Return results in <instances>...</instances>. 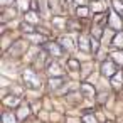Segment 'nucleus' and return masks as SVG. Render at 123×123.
Listing matches in <instances>:
<instances>
[{"instance_id": "nucleus-4", "label": "nucleus", "mask_w": 123, "mask_h": 123, "mask_svg": "<svg viewBox=\"0 0 123 123\" xmlns=\"http://www.w3.org/2000/svg\"><path fill=\"white\" fill-rule=\"evenodd\" d=\"M47 73H49L51 76H61V74H62L61 66H59L57 62H51V64L47 66Z\"/></svg>"}, {"instance_id": "nucleus-5", "label": "nucleus", "mask_w": 123, "mask_h": 123, "mask_svg": "<svg viewBox=\"0 0 123 123\" xmlns=\"http://www.w3.org/2000/svg\"><path fill=\"white\" fill-rule=\"evenodd\" d=\"M61 46H62L64 49H68V51H73V49H74L73 37H71V36H64V37H61Z\"/></svg>"}, {"instance_id": "nucleus-12", "label": "nucleus", "mask_w": 123, "mask_h": 123, "mask_svg": "<svg viewBox=\"0 0 123 123\" xmlns=\"http://www.w3.org/2000/svg\"><path fill=\"white\" fill-rule=\"evenodd\" d=\"M49 7H51V10H52V12H54L56 15L62 12V9H61V7L57 5V0H49Z\"/></svg>"}, {"instance_id": "nucleus-15", "label": "nucleus", "mask_w": 123, "mask_h": 123, "mask_svg": "<svg viewBox=\"0 0 123 123\" xmlns=\"http://www.w3.org/2000/svg\"><path fill=\"white\" fill-rule=\"evenodd\" d=\"M4 123H15V116L12 113H4Z\"/></svg>"}, {"instance_id": "nucleus-13", "label": "nucleus", "mask_w": 123, "mask_h": 123, "mask_svg": "<svg viewBox=\"0 0 123 123\" xmlns=\"http://www.w3.org/2000/svg\"><path fill=\"white\" fill-rule=\"evenodd\" d=\"M113 9L118 12L120 17H123V4L120 2V0H113Z\"/></svg>"}, {"instance_id": "nucleus-9", "label": "nucleus", "mask_w": 123, "mask_h": 123, "mask_svg": "<svg viewBox=\"0 0 123 123\" xmlns=\"http://www.w3.org/2000/svg\"><path fill=\"white\" fill-rule=\"evenodd\" d=\"M111 83H113V88H115V89H120V88H121V84H123V76L116 73Z\"/></svg>"}, {"instance_id": "nucleus-6", "label": "nucleus", "mask_w": 123, "mask_h": 123, "mask_svg": "<svg viewBox=\"0 0 123 123\" xmlns=\"http://www.w3.org/2000/svg\"><path fill=\"white\" fill-rule=\"evenodd\" d=\"M110 25H111L113 29H121V17H118L116 14H113V15L110 17Z\"/></svg>"}, {"instance_id": "nucleus-1", "label": "nucleus", "mask_w": 123, "mask_h": 123, "mask_svg": "<svg viewBox=\"0 0 123 123\" xmlns=\"http://www.w3.org/2000/svg\"><path fill=\"white\" fill-rule=\"evenodd\" d=\"M24 81H25V84L29 86V88H39L41 86V83H39V78H37V74L34 73V71H24Z\"/></svg>"}, {"instance_id": "nucleus-14", "label": "nucleus", "mask_w": 123, "mask_h": 123, "mask_svg": "<svg viewBox=\"0 0 123 123\" xmlns=\"http://www.w3.org/2000/svg\"><path fill=\"white\" fill-rule=\"evenodd\" d=\"M19 101H20L19 98H5V99H4V103H5L7 106H15V105H19Z\"/></svg>"}, {"instance_id": "nucleus-10", "label": "nucleus", "mask_w": 123, "mask_h": 123, "mask_svg": "<svg viewBox=\"0 0 123 123\" xmlns=\"http://www.w3.org/2000/svg\"><path fill=\"white\" fill-rule=\"evenodd\" d=\"M49 83H51V89H59V88L64 84V79H61V78H56V79H54V78H52Z\"/></svg>"}, {"instance_id": "nucleus-27", "label": "nucleus", "mask_w": 123, "mask_h": 123, "mask_svg": "<svg viewBox=\"0 0 123 123\" xmlns=\"http://www.w3.org/2000/svg\"><path fill=\"white\" fill-rule=\"evenodd\" d=\"M74 2H76L78 5H83V4H84V0H74Z\"/></svg>"}, {"instance_id": "nucleus-24", "label": "nucleus", "mask_w": 123, "mask_h": 123, "mask_svg": "<svg viewBox=\"0 0 123 123\" xmlns=\"http://www.w3.org/2000/svg\"><path fill=\"white\" fill-rule=\"evenodd\" d=\"M25 113H29V108H27V106H22V108H20V115H19V116H20V118H24V116H25Z\"/></svg>"}, {"instance_id": "nucleus-23", "label": "nucleus", "mask_w": 123, "mask_h": 123, "mask_svg": "<svg viewBox=\"0 0 123 123\" xmlns=\"http://www.w3.org/2000/svg\"><path fill=\"white\" fill-rule=\"evenodd\" d=\"M98 47H99L98 41H96V39H91V49H93V51L96 52V51H98Z\"/></svg>"}, {"instance_id": "nucleus-3", "label": "nucleus", "mask_w": 123, "mask_h": 123, "mask_svg": "<svg viewBox=\"0 0 123 123\" xmlns=\"http://www.w3.org/2000/svg\"><path fill=\"white\" fill-rule=\"evenodd\" d=\"M61 47H62L61 44H47V51H49L52 56H56V57L62 56V49H61Z\"/></svg>"}, {"instance_id": "nucleus-8", "label": "nucleus", "mask_w": 123, "mask_h": 123, "mask_svg": "<svg viewBox=\"0 0 123 123\" xmlns=\"http://www.w3.org/2000/svg\"><path fill=\"white\" fill-rule=\"evenodd\" d=\"M78 46H79V49H81V51H84V52H88V51H89V46H88V39H86V37H83V36H81V37L78 39Z\"/></svg>"}, {"instance_id": "nucleus-21", "label": "nucleus", "mask_w": 123, "mask_h": 123, "mask_svg": "<svg viewBox=\"0 0 123 123\" xmlns=\"http://www.w3.org/2000/svg\"><path fill=\"white\" fill-rule=\"evenodd\" d=\"M19 7H20L22 10H27V7H29V2H27V0H19Z\"/></svg>"}, {"instance_id": "nucleus-17", "label": "nucleus", "mask_w": 123, "mask_h": 123, "mask_svg": "<svg viewBox=\"0 0 123 123\" xmlns=\"http://www.w3.org/2000/svg\"><path fill=\"white\" fill-rule=\"evenodd\" d=\"M111 59H113L115 62H123V54H121V52H113V54H111Z\"/></svg>"}, {"instance_id": "nucleus-26", "label": "nucleus", "mask_w": 123, "mask_h": 123, "mask_svg": "<svg viewBox=\"0 0 123 123\" xmlns=\"http://www.w3.org/2000/svg\"><path fill=\"white\" fill-rule=\"evenodd\" d=\"M0 2H2V4H4V5H9V4H10V2H14V0H0Z\"/></svg>"}, {"instance_id": "nucleus-25", "label": "nucleus", "mask_w": 123, "mask_h": 123, "mask_svg": "<svg viewBox=\"0 0 123 123\" xmlns=\"http://www.w3.org/2000/svg\"><path fill=\"white\" fill-rule=\"evenodd\" d=\"M22 27H24V31H29V32H32V27H31V25H27V24H24Z\"/></svg>"}, {"instance_id": "nucleus-20", "label": "nucleus", "mask_w": 123, "mask_h": 123, "mask_svg": "<svg viewBox=\"0 0 123 123\" xmlns=\"http://www.w3.org/2000/svg\"><path fill=\"white\" fill-rule=\"evenodd\" d=\"M68 64H69V68H73L74 71H76V69H79V62H78V61H74V59H71Z\"/></svg>"}, {"instance_id": "nucleus-22", "label": "nucleus", "mask_w": 123, "mask_h": 123, "mask_svg": "<svg viewBox=\"0 0 123 123\" xmlns=\"http://www.w3.org/2000/svg\"><path fill=\"white\" fill-rule=\"evenodd\" d=\"M31 37V41H34V42H42L46 37H42V36H29Z\"/></svg>"}, {"instance_id": "nucleus-28", "label": "nucleus", "mask_w": 123, "mask_h": 123, "mask_svg": "<svg viewBox=\"0 0 123 123\" xmlns=\"http://www.w3.org/2000/svg\"><path fill=\"white\" fill-rule=\"evenodd\" d=\"M108 123H113V121H108Z\"/></svg>"}, {"instance_id": "nucleus-16", "label": "nucleus", "mask_w": 123, "mask_h": 123, "mask_svg": "<svg viewBox=\"0 0 123 123\" xmlns=\"http://www.w3.org/2000/svg\"><path fill=\"white\" fill-rule=\"evenodd\" d=\"M76 14H78L79 17H86V15L89 14V10H88V9H86L84 5H83V7L79 5V7H78V10H76Z\"/></svg>"}, {"instance_id": "nucleus-11", "label": "nucleus", "mask_w": 123, "mask_h": 123, "mask_svg": "<svg viewBox=\"0 0 123 123\" xmlns=\"http://www.w3.org/2000/svg\"><path fill=\"white\" fill-rule=\"evenodd\" d=\"M113 44H115L116 47L123 49V32H118V34L115 36V39H113Z\"/></svg>"}, {"instance_id": "nucleus-19", "label": "nucleus", "mask_w": 123, "mask_h": 123, "mask_svg": "<svg viewBox=\"0 0 123 123\" xmlns=\"http://www.w3.org/2000/svg\"><path fill=\"white\" fill-rule=\"evenodd\" d=\"M25 19H27V20H31V22H39V17H37L34 12H27Z\"/></svg>"}, {"instance_id": "nucleus-2", "label": "nucleus", "mask_w": 123, "mask_h": 123, "mask_svg": "<svg viewBox=\"0 0 123 123\" xmlns=\"http://www.w3.org/2000/svg\"><path fill=\"white\" fill-rule=\"evenodd\" d=\"M101 74L106 76V78L115 76V74H116V66H115L111 61H105V62L101 64Z\"/></svg>"}, {"instance_id": "nucleus-18", "label": "nucleus", "mask_w": 123, "mask_h": 123, "mask_svg": "<svg viewBox=\"0 0 123 123\" xmlns=\"http://www.w3.org/2000/svg\"><path fill=\"white\" fill-rule=\"evenodd\" d=\"M81 121H83V123H96V118H94L93 115H84Z\"/></svg>"}, {"instance_id": "nucleus-7", "label": "nucleus", "mask_w": 123, "mask_h": 123, "mask_svg": "<svg viewBox=\"0 0 123 123\" xmlns=\"http://www.w3.org/2000/svg\"><path fill=\"white\" fill-rule=\"evenodd\" d=\"M81 89L86 93V96H88V98H93V96H94V88H93L91 84L84 83V84H81Z\"/></svg>"}]
</instances>
